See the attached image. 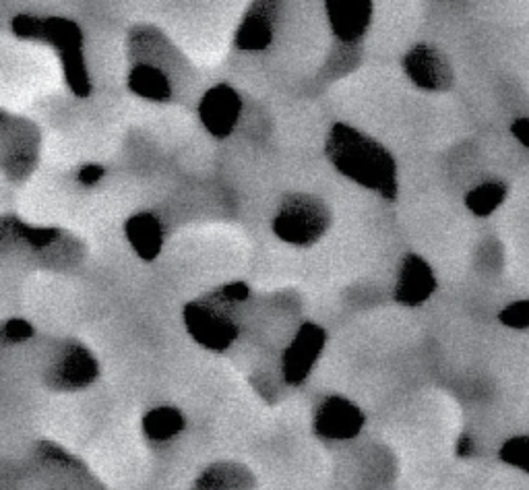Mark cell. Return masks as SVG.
<instances>
[{"mask_svg": "<svg viewBox=\"0 0 529 490\" xmlns=\"http://www.w3.org/2000/svg\"><path fill=\"white\" fill-rule=\"evenodd\" d=\"M329 162L356 185L375 191L387 201L397 199V164L381 141L337 122L325 143Z\"/></svg>", "mask_w": 529, "mask_h": 490, "instance_id": "obj_1", "label": "cell"}, {"mask_svg": "<svg viewBox=\"0 0 529 490\" xmlns=\"http://www.w3.org/2000/svg\"><path fill=\"white\" fill-rule=\"evenodd\" d=\"M331 226V211L323 199L310 193H290L279 203L273 232L279 240L296 247H310L325 236Z\"/></svg>", "mask_w": 529, "mask_h": 490, "instance_id": "obj_2", "label": "cell"}, {"mask_svg": "<svg viewBox=\"0 0 529 490\" xmlns=\"http://www.w3.org/2000/svg\"><path fill=\"white\" fill-rule=\"evenodd\" d=\"M222 300L209 294L184 306L182 319L191 338L211 352H226L238 338L236 321L222 311Z\"/></svg>", "mask_w": 529, "mask_h": 490, "instance_id": "obj_3", "label": "cell"}, {"mask_svg": "<svg viewBox=\"0 0 529 490\" xmlns=\"http://www.w3.org/2000/svg\"><path fill=\"white\" fill-rule=\"evenodd\" d=\"M98 375V360L83 344L62 342L46 362L44 383L54 391H77L91 385Z\"/></svg>", "mask_w": 529, "mask_h": 490, "instance_id": "obj_4", "label": "cell"}, {"mask_svg": "<svg viewBox=\"0 0 529 490\" xmlns=\"http://www.w3.org/2000/svg\"><path fill=\"white\" fill-rule=\"evenodd\" d=\"M42 40H46L58 52L69 87L79 98H87L91 91V83L83 60V34L79 25L62 17L44 19Z\"/></svg>", "mask_w": 529, "mask_h": 490, "instance_id": "obj_5", "label": "cell"}, {"mask_svg": "<svg viewBox=\"0 0 529 490\" xmlns=\"http://www.w3.org/2000/svg\"><path fill=\"white\" fill-rule=\"evenodd\" d=\"M366 416L348 397L329 395L317 406L313 416V428L321 439L350 441L360 435Z\"/></svg>", "mask_w": 529, "mask_h": 490, "instance_id": "obj_6", "label": "cell"}, {"mask_svg": "<svg viewBox=\"0 0 529 490\" xmlns=\"http://www.w3.org/2000/svg\"><path fill=\"white\" fill-rule=\"evenodd\" d=\"M327 333L317 323H302L282 356V373L288 385L304 383L323 354Z\"/></svg>", "mask_w": 529, "mask_h": 490, "instance_id": "obj_7", "label": "cell"}, {"mask_svg": "<svg viewBox=\"0 0 529 490\" xmlns=\"http://www.w3.org/2000/svg\"><path fill=\"white\" fill-rule=\"evenodd\" d=\"M403 71L408 79L424 91H447L455 73L447 56L430 44H416L403 56Z\"/></svg>", "mask_w": 529, "mask_h": 490, "instance_id": "obj_8", "label": "cell"}, {"mask_svg": "<svg viewBox=\"0 0 529 490\" xmlns=\"http://www.w3.org/2000/svg\"><path fill=\"white\" fill-rule=\"evenodd\" d=\"M242 114V98L238 91L226 83L213 85L205 91L199 104V118L203 127L217 139H226L238 125Z\"/></svg>", "mask_w": 529, "mask_h": 490, "instance_id": "obj_9", "label": "cell"}, {"mask_svg": "<svg viewBox=\"0 0 529 490\" xmlns=\"http://www.w3.org/2000/svg\"><path fill=\"white\" fill-rule=\"evenodd\" d=\"M370 0H329L325 3L327 21L339 44L358 46L372 21Z\"/></svg>", "mask_w": 529, "mask_h": 490, "instance_id": "obj_10", "label": "cell"}, {"mask_svg": "<svg viewBox=\"0 0 529 490\" xmlns=\"http://www.w3.org/2000/svg\"><path fill=\"white\" fill-rule=\"evenodd\" d=\"M434 290H437V278H434V271L428 261L420 255L403 257L393 290L395 300L406 306H418L426 302Z\"/></svg>", "mask_w": 529, "mask_h": 490, "instance_id": "obj_11", "label": "cell"}, {"mask_svg": "<svg viewBox=\"0 0 529 490\" xmlns=\"http://www.w3.org/2000/svg\"><path fill=\"white\" fill-rule=\"evenodd\" d=\"M40 135L34 125L17 120L13 133L5 127V170L11 178H25L36 168Z\"/></svg>", "mask_w": 529, "mask_h": 490, "instance_id": "obj_12", "label": "cell"}, {"mask_svg": "<svg viewBox=\"0 0 529 490\" xmlns=\"http://www.w3.org/2000/svg\"><path fill=\"white\" fill-rule=\"evenodd\" d=\"M277 17L275 3H253L246 11L234 44L246 52H261L273 42V23Z\"/></svg>", "mask_w": 529, "mask_h": 490, "instance_id": "obj_13", "label": "cell"}, {"mask_svg": "<svg viewBox=\"0 0 529 490\" xmlns=\"http://www.w3.org/2000/svg\"><path fill=\"white\" fill-rule=\"evenodd\" d=\"M257 484L251 468L238 462H215L193 482V490H253Z\"/></svg>", "mask_w": 529, "mask_h": 490, "instance_id": "obj_14", "label": "cell"}, {"mask_svg": "<svg viewBox=\"0 0 529 490\" xmlns=\"http://www.w3.org/2000/svg\"><path fill=\"white\" fill-rule=\"evenodd\" d=\"M124 234H127L131 247L143 261H153L160 255L164 244V230L162 222L153 213H137L124 224Z\"/></svg>", "mask_w": 529, "mask_h": 490, "instance_id": "obj_15", "label": "cell"}, {"mask_svg": "<svg viewBox=\"0 0 529 490\" xmlns=\"http://www.w3.org/2000/svg\"><path fill=\"white\" fill-rule=\"evenodd\" d=\"M129 89L133 94L151 102H168L172 96V85L168 75L162 69L147 63H139L131 69Z\"/></svg>", "mask_w": 529, "mask_h": 490, "instance_id": "obj_16", "label": "cell"}, {"mask_svg": "<svg viewBox=\"0 0 529 490\" xmlns=\"http://www.w3.org/2000/svg\"><path fill=\"white\" fill-rule=\"evenodd\" d=\"M143 433L153 443H168L176 439L186 426L184 414L174 406H158L143 416Z\"/></svg>", "mask_w": 529, "mask_h": 490, "instance_id": "obj_17", "label": "cell"}, {"mask_svg": "<svg viewBox=\"0 0 529 490\" xmlns=\"http://www.w3.org/2000/svg\"><path fill=\"white\" fill-rule=\"evenodd\" d=\"M509 195L507 182L503 180H484L465 195V207H468L476 218H488L499 209Z\"/></svg>", "mask_w": 529, "mask_h": 490, "instance_id": "obj_18", "label": "cell"}, {"mask_svg": "<svg viewBox=\"0 0 529 490\" xmlns=\"http://www.w3.org/2000/svg\"><path fill=\"white\" fill-rule=\"evenodd\" d=\"M3 234L5 236L13 234L17 240H23L29 244V247H34L36 251H40V249H48V247H52L54 242H58L62 232L58 228H29L19 220L5 218Z\"/></svg>", "mask_w": 529, "mask_h": 490, "instance_id": "obj_19", "label": "cell"}, {"mask_svg": "<svg viewBox=\"0 0 529 490\" xmlns=\"http://www.w3.org/2000/svg\"><path fill=\"white\" fill-rule=\"evenodd\" d=\"M499 455L507 466L529 474V435H519V437L509 439L501 447Z\"/></svg>", "mask_w": 529, "mask_h": 490, "instance_id": "obj_20", "label": "cell"}, {"mask_svg": "<svg viewBox=\"0 0 529 490\" xmlns=\"http://www.w3.org/2000/svg\"><path fill=\"white\" fill-rule=\"evenodd\" d=\"M499 321L509 329H529V298L507 304L499 313Z\"/></svg>", "mask_w": 529, "mask_h": 490, "instance_id": "obj_21", "label": "cell"}, {"mask_svg": "<svg viewBox=\"0 0 529 490\" xmlns=\"http://www.w3.org/2000/svg\"><path fill=\"white\" fill-rule=\"evenodd\" d=\"M13 32L21 38H34L42 40L44 36V19L31 17V15H19L13 21Z\"/></svg>", "mask_w": 529, "mask_h": 490, "instance_id": "obj_22", "label": "cell"}, {"mask_svg": "<svg viewBox=\"0 0 529 490\" xmlns=\"http://www.w3.org/2000/svg\"><path fill=\"white\" fill-rule=\"evenodd\" d=\"M34 338V327H31L25 319H11L3 327V342L5 344H19Z\"/></svg>", "mask_w": 529, "mask_h": 490, "instance_id": "obj_23", "label": "cell"}, {"mask_svg": "<svg viewBox=\"0 0 529 490\" xmlns=\"http://www.w3.org/2000/svg\"><path fill=\"white\" fill-rule=\"evenodd\" d=\"M77 178H79L81 185H85V187H93V185H96V182H100V180L104 178V168L98 166V164H87V166H83V168L79 170Z\"/></svg>", "mask_w": 529, "mask_h": 490, "instance_id": "obj_24", "label": "cell"}, {"mask_svg": "<svg viewBox=\"0 0 529 490\" xmlns=\"http://www.w3.org/2000/svg\"><path fill=\"white\" fill-rule=\"evenodd\" d=\"M511 135L515 137V141L521 147H527L529 149V116H521V118H515L513 120Z\"/></svg>", "mask_w": 529, "mask_h": 490, "instance_id": "obj_25", "label": "cell"}, {"mask_svg": "<svg viewBox=\"0 0 529 490\" xmlns=\"http://www.w3.org/2000/svg\"><path fill=\"white\" fill-rule=\"evenodd\" d=\"M472 441H470V437H461V441H459V453L461 455H470L472 453Z\"/></svg>", "mask_w": 529, "mask_h": 490, "instance_id": "obj_26", "label": "cell"}]
</instances>
